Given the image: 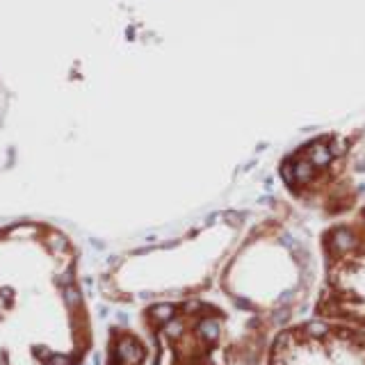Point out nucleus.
Segmentation results:
<instances>
[{"label": "nucleus", "mask_w": 365, "mask_h": 365, "mask_svg": "<svg viewBox=\"0 0 365 365\" xmlns=\"http://www.w3.org/2000/svg\"><path fill=\"white\" fill-rule=\"evenodd\" d=\"M0 306L23 329V351L39 365H78L91 351L89 311L76 251L41 224L0 231Z\"/></svg>", "instance_id": "nucleus-1"}, {"label": "nucleus", "mask_w": 365, "mask_h": 365, "mask_svg": "<svg viewBox=\"0 0 365 365\" xmlns=\"http://www.w3.org/2000/svg\"><path fill=\"white\" fill-rule=\"evenodd\" d=\"M281 329L228 299L160 302L110 329L106 365H262Z\"/></svg>", "instance_id": "nucleus-2"}, {"label": "nucleus", "mask_w": 365, "mask_h": 365, "mask_svg": "<svg viewBox=\"0 0 365 365\" xmlns=\"http://www.w3.org/2000/svg\"><path fill=\"white\" fill-rule=\"evenodd\" d=\"M315 265L308 251L281 226H262L251 233L220 274L224 299L237 308L288 327L306 306L313 290Z\"/></svg>", "instance_id": "nucleus-3"}, {"label": "nucleus", "mask_w": 365, "mask_h": 365, "mask_svg": "<svg viewBox=\"0 0 365 365\" xmlns=\"http://www.w3.org/2000/svg\"><path fill=\"white\" fill-rule=\"evenodd\" d=\"M319 256L313 317L365 331V220L327 228L319 237Z\"/></svg>", "instance_id": "nucleus-4"}, {"label": "nucleus", "mask_w": 365, "mask_h": 365, "mask_svg": "<svg viewBox=\"0 0 365 365\" xmlns=\"http://www.w3.org/2000/svg\"><path fill=\"white\" fill-rule=\"evenodd\" d=\"M262 365H365V331L322 319L292 322L272 338Z\"/></svg>", "instance_id": "nucleus-5"}, {"label": "nucleus", "mask_w": 365, "mask_h": 365, "mask_svg": "<svg viewBox=\"0 0 365 365\" xmlns=\"http://www.w3.org/2000/svg\"><path fill=\"white\" fill-rule=\"evenodd\" d=\"M5 327V317H0V329ZM0 365H14L11 363V347L9 340H5V334L0 336Z\"/></svg>", "instance_id": "nucleus-6"}, {"label": "nucleus", "mask_w": 365, "mask_h": 365, "mask_svg": "<svg viewBox=\"0 0 365 365\" xmlns=\"http://www.w3.org/2000/svg\"><path fill=\"white\" fill-rule=\"evenodd\" d=\"M363 220H365V212H363Z\"/></svg>", "instance_id": "nucleus-7"}]
</instances>
